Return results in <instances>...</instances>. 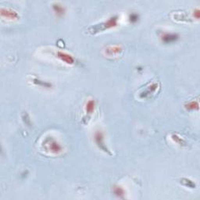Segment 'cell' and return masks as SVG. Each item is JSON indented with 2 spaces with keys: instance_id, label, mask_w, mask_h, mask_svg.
<instances>
[{
  "instance_id": "6da1fadb",
  "label": "cell",
  "mask_w": 200,
  "mask_h": 200,
  "mask_svg": "<svg viewBox=\"0 0 200 200\" xmlns=\"http://www.w3.org/2000/svg\"><path fill=\"white\" fill-rule=\"evenodd\" d=\"M44 146H45V148L47 149L48 151H49L52 153H59L61 152V148L60 145L59 144L58 142H56V140L52 138H48L46 141L44 143Z\"/></svg>"
},
{
  "instance_id": "7a4b0ae2",
  "label": "cell",
  "mask_w": 200,
  "mask_h": 200,
  "mask_svg": "<svg viewBox=\"0 0 200 200\" xmlns=\"http://www.w3.org/2000/svg\"><path fill=\"white\" fill-rule=\"evenodd\" d=\"M179 36L176 33H165L162 35V41L164 43H172L178 40Z\"/></svg>"
},
{
  "instance_id": "3957f363",
  "label": "cell",
  "mask_w": 200,
  "mask_h": 200,
  "mask_svg": "<svg viewBox=\"0 0 200 200\" xmlns=\"http://www.w3.org/2000/svg\"><path fill=\"white\" fill-rule=\"evenodd\" d=\"M95 139L97 145L99 146V147L101 149H103L104 151L108 150L103 142V133L100 132V131H97L95 133Z\"/></svg>"
},
{
  "instance_id": "277c9868",
  "label": "cell",
  "mask_w": 200,
  "mask_h": 200,
  "mask_svg": "<svg viewBox=\"0 0 200 200\" xmlns=\"http://www.w3.org/2000/svg\"><path fill=\"white\" fill-rule=\"evenodd\" d=\"M57 56L59 59H61L62 60L66 62L67 63H70V64H72L74 63V58L70 55H68L65 52H58L57 53Z\"/></svg>"
},
{
  "instance_id": "5b68a950",
  "label": "cell",
  "mask_w": 200,
  "mask_h": 200,
  "mask_svg": "<svg viewBox=\"0 0 200 200\" xmlns=\"http://www.w3.org/2000/svg\"><path fill=\"white\" fill-rule=\"evenodd\" d=\"M113 192L116 196L120 197V198H122L124 196V190L119 186L115 187L114 189H113Z\"/></svg>"
},
{
  "instance_id": "8992f818",
  "label": "cell",
  "mask_w": 200,
  "mask_h": 200,
  "mask_svg": "<svg viewBox=\"0 0 200 200\" xmlns=\"http://www.w3.org/2000/svg\"><path fill=\"white\" fill-rule=\"evenodd\" d=\"M95 107V102L93 100H90L87 103V105H86V110L87 112L91 113L93 111Z\"/></svg>"
},
{
  "instance_id": "52a82bcc",
  "label": "cell",
  "mask_w": 200,
  "mask_h": 200,
  "mask_svg": "<svg viewBox=\"0 0 200 200\" xmlns=\"http://www.w3.org/2000/svg\"><path fill=\"white\" fill-rule=\"evenodd\" d=\"M53 9H55V11L56 12V14H59V15H61V14H63V12H64V9H63V8L61 6H59V4H54L53 5Z\"/></svg>"
},
{
  "instance_id": "ba28073f",
  "label": "cell",
  "mask_w": 200,
  "mask_h": 200,
  "mask_svg": "<svg viewBox=\"0 0 200 200\" xmlns=\"http://www.w3.org/2000/svg\"><path fill=\"white\" fill-rule=\"evenodd\" d=\"M129 19L132 23H135L136 21H138V15L137 14H130V16H129Z\"/></svg>"
}]
</instances>
